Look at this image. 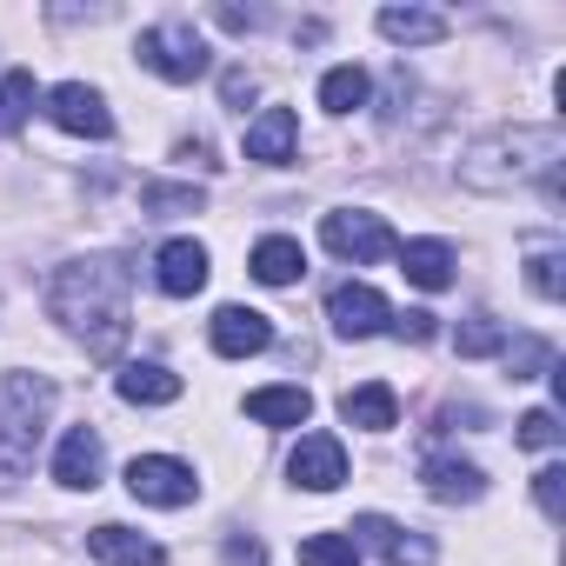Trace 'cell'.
I'll return each instance as SVG.
<instances>
[{"label": "cell", "instance_id": "836d02e7", "mask_svg": "<svg viewBox=\"0 0 566 566\" xmlns=\"http://www.w3.org/2000/svg\"><path fill=\"white\" fill-rule=\"evenodd\" d=\"M220 94H227V107H240V101L253 94V81H247V74H227V81H220Z\"/></svg>", "mask_w": 566, "mask_h": 566}, {"label": "cell", "instance_id": "9a60e30c", "mask_svg": "<svg viewBox=\"0 0 566 566\" xmlns=\"http://www.w3.org/2000/svg\"><path fill=\"white\" fill-rule=\"evenodd\" d=\"M87 553H94V559H107V566H167V553H160L147 533H134V526H114V520L87 533Z\"/></svg>", "mask_w": 566, "mask_h": 566}, {"label": "cell", "instance_id": "5b68a950", "mask_svg": "<svg viewBox=\"0 0 566 566\" xmlns=\"http://www.w3.org/2000/svg\"><path fill=\"white\" fill-rule=\"evenodd\" d=\"M321 240H327V253H340V260H354V266L400 253L394 227H387L380 213H354V207H347V213H327V220H321Z\"/></svg>", "mask_w": 566, "mask_h": 566}, {"label": "cell", "instance_id": "cb8c5ba5", "mask_svg": "<svg viewBox=\"0 0 566 566\" xmlns=\"http://www.w3.org/2000/svg\"><path fill=\"white\" fill-rule=\"evenodd\" d=\"M321 107H327V114H354V107H367V74H360V67H327V81H321Z\"/></svg>", "mask_w": 566, "mask_h": 566}, {"label": "cell", "instance_id": "7c38bea8", "mask_svg": "<svg viewBox=\"0 0 566 566\" xmlns=\"http://www.w3.org/2000/svg\"><path fill=\"white\" fill-rule=\"evenodd\" d=\"M207 334H213V354H227V360H247V354L273 347V321L253 314V307H220Z\"/></svg>", "mask_w": 566, "mask_h": 566}, {"label": "cell", "instance_id": "7402d4cb", "mask_svg": "<svg viewBox=\"0 0 566 566\" xmlns=\"http://www.w3.org/2000/svg\"><path fill=\"white\" fill-rule=\"evenodd\" d=\"M380 34L394 48H433V41H447V14H433V8H387Z\"/></svg>", "mask_w": 566, "mask_h": 566}, {"label": "cell", "instance_id": "f546056e", "mask_svg": "<svg viewBox=\"0 0 566 566\" xmlns=\"http://www.w3.org/2000/svg\"><path fill=\"white\" fill-rule=\"evenodd\" d=\"M520 447H533V453H553V447H559V413H553V407H533V413H520Z\"/></svg>", "mask_w": 566, "mask_h": 566}, {"label": "cell", "instance_id": "7a4b0ae2", "mask_svg": "<svg viewBox=\"0 0 566 566\" xmlns=\"http://www.w3.org/2000/svg\"><path fill=\"white\" fill-rule=\"evenodd\" d=\"M559 154H566L559 127H506V134H486L467 154L460 180L480 187V193H506V187L539 180L546 187V207H559Z\"/></svg>", "mask_w": 566, "mask_h": 566}, {"label": "cell", "instance_id": "9c48e42d", "mask_svg": "<svg viewBox=\"0 0 566 566\" xmlns=\"http://www.w3.org/2000/svg\"><path fill=\"white\" fill-rule=\"evenodd\" d=\"M327 321H334V334H340V340H367V334H380V327L394 321V307H387L374 287L347 280V287H334V294H327Z\"/></svg>", "mask_w": 566, "mask_h": 566}, {"label": "cell", "instance_id": "603a6c76", "mask_svg": "<svg viewBox=\"0 0 566 566\" xmlns=\"http://www.w3.org/2000/svg\"><path fill=\"white\" fill-rule=\"evenodd\" d=\"M34 101H41V87H34V74H28V67H14V74H0V140H8V134H21V127H28Z\"/></svg>", "mask_w": 566, "mask_h": 566}, {"label": "cell", "instance_id": "484cf974", "mask_svg": "<svg viewBox=\"0 0 566 566\" xmlns=\"http://www.w3.org/2000/svg\"><path fill=\"white\" fill-rule=\"evenodd\" d=\"M301 566H360V546L347 533H314L301 539Z\"/></svg>", "mask_w": 566, "mask_h": 566}, {"label": "cell", "instance_id": "4fadbf2b", "mask_svg": "<svg viewBox=\"0 0 566 566\" xmlns=\"http://www.w3.org/2000/svg\"><path fill=\"white\" fill-rule=\"evenodd\" d=\"M101 467H107L101 433H94V427H67L61 447H54V480L81 493V486H101Z\"/></svg>", "mask_w": 566, "mask_h": 566}, {"label": "cell", "instance_id": "277c9868", "mask_svg": "<svg viewBox=\"0 0 566 566\" xmlns=\"http://www.w3.org/2000/svg\"><path fill=\"white\" fill-rule=\"evenodd\" d=\"M134 54H140V67H154V74L174 81V87H187V81L207 74V41H200L187 21H160V28H147Z\"/></svg>", "mask_w": 566, "mask_h": 566}, {"label": "cell", "instance_id": "1f68e13d", "mask_svg": "<svg viewBox=\"0 0 566 566\" xmlns=\"http://www.w3.org/2000/svg\"><path fill=\"white\" fill-rule=\"evenodd\" d=\"M394 334L400 340H433V314H420V307L413 314H394Z\"/></svg>", "mask_w": 566, "mask_h": 566}, {"label": "cell", "instance_id": "d6986e66", "mask_svg": "<svg viewBox=\"0 0 566 566\" xmlns=\"http://www.w3.org/2000/svg\"><path fill=\"white\" fill-rule=\"evenodd\" d=\"M120 400H134V407H167V400H180V374L174 367H160V360H134V367H120Z\"/></svg>", "mask_w": 566, "mask_h": 566}, {"label": "cell", "instance_id": "8992f818", "mask_svg": "<svg viewBox=\"0 0 566 566\" xmlns=\"http://www.w3.org/2000/svg\"><path fill=\"white\" fill-rule=\"evenodd\" d=\"M127 493H134L140 506H193L200 480H193V467H187V460H167V453H140V460L127 467Z\"/></svg>", "mask_w": 566, "mask_h": 566}, {"label": "cell", "instance_id": "8fae6325", "mask_svg": "<svg viewBox=\"0 0 566 566\" xmlns=\"http://www.w3.org/2000/svg\"><path fill=\"white\" fill-rule=\"evenodd\" d=\"M154 280H160V294L167 301H193L207 287V247L200 240H167L154 253Z\"/></svg>", "mask_w": 566, "mask_h": 566}, {"label": "cell", "instance_id": "2e32d148", "mask_svg": "<svg viewBox=\"0 0 566 566\" xmlns=\"http://www.w3.org/2000/svg\"><path fill=\"white\" fill-rule=\"evenodd\" d=\"M420 480H427L433 500H480L486 493V473L473 460H453V453H427L420 460Z\"/></svg>", "mask_w": 566, "mask_h": 566}, {"label": "cell", "instance_id": "ffe728a7", "mask_svg": "<svg viewBox=\"0 0 566 566\" xmlns=\"http://www.w3.org/2000/svg\"><path fill=\"white\" fill-rule=\"evenodd\" d=\"M301 273H307V253H301V240H287V233H266V240L253 247V280H266V287H294Z\"/></svg>", "mask_w": 566, "mask_h": 566}, {"label": "cell", "instance_id": "5bb4252c", "mask_svg": "<svg viewBox=\"0 0 566 566\" xmlns=\"http://www.w3.org/2000/svg\"><path fill=\"white\" fill-rule=\"evenodd\" d=\"M294 140H301L294 107H260V120L247 127V160H260V167H287V160H294Z\"/></svg>", "mask_w": 566, "mask_h": 566}, {"label": "cell", "instance_id": "44dd1931", "mask_svg": "<svg viewBox=\"0 0 566 566\" xmlns=\"http://www.w3.org/2000/svg\"><path fill=\"white\" fill-rule=\"evenodd\" d=\"M247 413L260 427H307L314 400H307V387H253L247 394Z\"/></svg>", "mask_w": 566, "mask_h": 566}, {"label": "cell", "instance_id": "52a82bcc", "mask_svg": "<svg viewBox=\"0 0 566 566\" xmlns=\"http://www.w3.org/2000/svg\"><path fill=\"white\" fill-rule=\"evenodd\" d=\"M48 120H54L61 134H81V140H107V134H114V114H107V101H101L87 81H61V87L48 94Z\"/></svg>", "mask_w": 566, "mask_h": 566}, {"label": "cell", "instance_id": "ac0fdd59", "mask_svg": "<svg viewBox=\"0 0 566 566\" xmlns=\"http://www.w3.org/2000/svg\"><path fill=\"white\" fill-rule=\"evenodd\" d=\"M400 273L413 280V287L440 294V287H453V247L447 240H407L400 247Z\"/></svg>", "mask_w": 566, "mask_h": 566}, {"label": "cell", "instance_id": "e0dca14e", "mask_svg": "<svg viewBox=\"0 0 566 566\" xmlns=\"http://www.w3.org/2000/svg\"><path fill=\"white\" fill-rule=\"evenodd\" d=\"M340 420H347V427H360V433H387V427L400 420V400H394V387H387V380H367V387L340 394Z\"/></svg>", "mask_w": 566, "mask_h": 566}, {"label": "cell", "instance_id": "d4e9b609", "mask_svg": "<svg viewBox=\"0 0 566 566\" xmlns=\"http://www.w3.org/2000/svg\"><path fill=\"white\" fill-rule=\"evenodd\" d=\"M453 347H460V360H486V354H500V347H506V327H500L493 314H473V321H460Z\"/></svg>", "mask_w": 566, "mask_h": 566}, {"label": "cell", "instance_id": "4dcf8cb0", "mask_svg": "<svg viewBox=\"0 0 566 566\" xmlns=\"http://www.w3.org/2000/svg\"><path fill=\"white\" fill-rule=\"evenodd\" d=\"M533 500H539L546 520H566V467H559V460L533 473Z\"/></svg>", "mask_w": 566, "mask_h": 566}, {"label": "cell", "instance_id": "ba28073f", "mask_svg": "<svg viewBox=\"0 0 566 566\" xmlns=\"http://www.w3.org/2000/svg\"><path fill=\"white\" fill-rule=\"evenodd\" d=\"M347 539L360 546H380L387 553V566H440V553H433V539L427 533H407V526H394L387 513H360L354 526H347Z\"/></svg>", "mask_w": 566, "mask_h": 566}, {"label": "cell", "instance_id": "d6a6232c", "mask_svg": "<svg viewBox=\"0 0 566 566\" xmlns=\"http://www.w3.org/2000/svg\"><path fill=\"white\" fill-rule=\"evenodd\" d=\"M227 566H266V546H260V539H240V533H233V539H227Z\"/></svg>", "mask_w": 566, "mask_h": 566}, {"label": "cell", "instance_id": "3957f363", "mask_svg": "<svg viewBox=\"0 0 566 566\" xmlns=\"http://www.w3.org/2000/svg\"><path fill=\"white\" fill-rule=\"evenodd\" d=\"M48 413H54L48 374H0V486H21L34 473Z\"/></svg>", "mask_w": 566, "mask_h": 566}, {"label": "cell", "instance_id": "30bf717a", "mask_svg": "<svg viewBox=\"0 0 566 566\" xmlns=\"http://www.w3.org/2000/svg\"><path fill=\"white\" fill-rule=\"evenodd\" d=\"M287 473H294L307 493H334V486L347 480V447H340L334 433H301V447H294Z\"/></svg>", "mask_w": 566, "mask_h": 566}, {"label": "cell", "instance_id": "6da1fadb", "mask_svg": "<svg viewBox=\"0 0 566 566\" xmlns=\"http://www.w3.org/2000/svg\"><path fill=\"white\" fill-rule=\"evenodd\" d=\"M127 266L114 253H87V260H67L54 280H48V307L67 334L87 340V354H120L134 314H127Z\"/></svg>", "mask_w": 566, "mask_h": 566}, {"label": "cell", "instance_id": "83f0119b", "mask_svg": "<svg viewBox=\"0 0 566 566\" xmlns=\"http://www.w3.org/2000/svg\"><path fill=\"white\" fill-rule=\"evenodd\" d=\"M526 287H533L539 301H559V294H566V260H559V253H533V260H526Z\"/></svg>", "mask_w": 566, "mask_h": 566}, {"label": "cell", "instance_id": "4316f807", "mask_svg": "<svg viewBox=\"0 0 566 566\" xmlns=\"http://www.w3.org/2000/svg\"><path fill=\"white\" fill-rule=\"evenodd\" d=\"M500 360L513 367V380H533V374H546V367H553V347H546V340H533V334H520V340H506V347H500Z\"/></svg>", "mask_w": 566, "mask_h": 566}, {"label": "cell", "instance_id": "f1b7e54d", "mask_svg": "<svg viewBox=\"0 0 566 566\" xmlns=\"http://www.w3.org/2000/svg\"><path fill=\"white\" fill-rule=\"evenodd\" d=\"M200 200H207L200 187H160V180L140 187V207H147V213H200Z\"/></svg>", "mask_w": 566, "mask_h": 566}]
</instances>
